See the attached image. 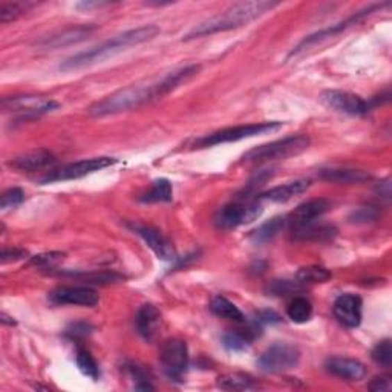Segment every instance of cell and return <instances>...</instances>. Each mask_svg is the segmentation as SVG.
<instances>
[{
  "mask_svg": "<svg viewBox=\"0 0 392 392\" xmlns=\"http://www.w3.org/2000/svg\"><path fill=\"white\" fill-rule=\"evenodd\" d=\"M33 5L34 3L29 2H3L0 5V20H2V24H10V22L17 20Z\"/></svg>",
  "mask_w": 392,
  "mask_h": 392,
  "instance_id": "31",
  "label": "cell"
},
{
  "mask_svg": "<svg viewBox=\"0 0 392 392\" xmlns=\"http://www.w3.org/2000/svg\"><path fill=\"white\" fill-rule=\"evenodd\" d=\"M0 320H2V323H5V325H6V323H8V325H16V322H14L11 318H8V316H6L5 313H2V319H0Z\"/></svg>",
  "mask_w": 392,
  "mask_h": 392,
  "instance_id": "45",
  "label": "cell"
},
{
  "mask_svg": "<svg viewBox=\"0 0 392 392\" xmlns=\"http://www.w3.org/2000/svg\"><path fill=\"white\" fill-rule=\"evenodd\" d=\"M131 229L137 233V235L145 240L150 248H152V252L161 261H175L177 259L175 247H173V244L163 235L160 230L152 227V225H146V224H131Z\"/></svg>",
  "mask_w": 392,
  "mask_h": 392,
  "instance_id": "14",
  "label": "cell"
},
{
  "mask_svg": "<svg viewBox=\"0 0 392 392\" xmlns=\"http://www.w3.org/2000/svg\"><path fill=\"white\" fill-rule=\"evenodd\" d=\"M331 279V271L320 266H308L300 268L296 275V282L300 285L307 284H323Z\"/></svg>",
  "mask_w": 392,
  "mask_h": 392,
  "instance_id": "28",
  "label": "cell"
},
{
  "mask_svg": "<svg viewBox=\"0 0 392 392\" xmlns=\"http://www.w3.org/2000/svg\"><path fill=\"white\" fill-rule=\"evenodd\" d=\"M286 225V220L282 216H276L273 220L267 221L266 224L259 225L258 229L254 231H252L250 238L254 240V243L262 244V243H268V240L273 239L275 236H277Z\"/></svg>",
  "mask_w": 392,
  "mask_h": 392,
  "instance_id": "27",
  "label": "cell"
},
{
  "mask_svg": "<svg viewBox=\"0 0 392 392\" xmlns=\"http://www.w3.org/2000/svg\"><path fill=\"white\" fill-rule=\"evenodd\" d=\"M71 277L79 279L80 282L94 284V285H108L123 281V276H120L114 271H90V273H70Z\"/></svg>",
  "mask_w": 392,
  "mask_h": 392,
  "instance_id": "30",
  "label": "cell"
},
{
  "mask_svg": "<svg viewBox=\"0 0 392 392\" xmlns=\"http://www.w3.org/2000/svg\"><path fill=\"white\" fill-rule=\"evenodd\" d=\"M26 256V252L22 250V248H3L2 252V262L8 263L14 261H20Z\"/></svg>",
  "mask_w": 392,
  "mask_h": 392,
  "instance_id": "41",
  "label": "cell"
},
{
  "mask_svg": "<svg viewBox=\"0 0 392 392\" xmlns=\"http://www.w3.org/2000/svg\"><path fill=\"white\" fill-rule=\"evenodd\" d=\"M281 3L279 2H270V0H253V2H238L231 5L230 8L222 11L218 16L209 19L202 24L196 25L190 29L184 37V40L198 39V37L212 35L216 33L230 31V29H236L244 25H248L250 22L259 19L263 14L270 13L276 6Z\"/></svg>",
  "mask_w": 392,
  "mask_h": 392,
  "instance_id": "3",
  "label": "cell"
},
{
  "mask_svg": "<svg viewBox=\"0 0 392 392\" xmlns=\"http://www.w3.org/2000/svg\"><path fill=\"white\" fill-rule=\"evenodd\" d=\"M333 311L343 327L357 328L361 322V299L352 293L342 294L336 299Z\"/></svg>",
  "mask_w": 392,
  "mask_h": 392,
  "instance_id": "16",
  "label": "cell"
},
{
  "mask_svg": "<svg viewBox=\"0 0 392 392\" xmlns=\"http://www.w3.org/2000/svg\"><path fill=\"white\" fill-rule=\"evenodd\" d=\"M325 368L329 374L348 382H359L366 375V366L356 359L331 357L327 360Z\"/></svg>",
  "mask_w": 392,
  "mask_h": 392,
  "instance_id": "17",
  "label": "cell"
},
{
  "mask_svg": "<svg viewBox=\"0 0 392 392\" xmlns=\"http://www.w3.org/2000/svg\"><path fill=\"white\" fill-rule=\"evenodd\" d=\"M173 198V188L169 179H156L155 183L150 186L149 190L140 195V201L146 202V204H156V202H170Z\"/></svg>",
  "mask_w": 392,
  "mask_h": 392,
  "instance_id": "23",
  "label": "cell"
},
{
  "mask_svg": "<svg viewBox=\"0 0 392 392\" xmlns=\"http://www.w3.org/2000/svg\"><path fill=\"white\" fill-rule=\"evenodd\" d=\"M117 163L118 160H115V158H109V156L89 158V160L71 163V164L63 165V168H60V169L51 170L40 181L43 184H48V183H58V181L79 179L86 175H90V173H94V172L106 169L109 168V165H114Z\"/></svg>",
  "mask_w": 392,
  "mask_h": 392,
  "instance_id": "9",
  "label": "cell"
},
{
  "mask_svg": "<svg viewBox=\"0 0 392 392\" xmlns=\"http://www.w3.org/2000/svg\"><path fill=\"white\" fill-rule=\"evenodd\" d=\"M371 391H391L392 389V382L389 375H379L374 377L373 382L368 386Z\"/></svg>",
  "mask_w": 392,
  "mask_h": 392,
  "instance_id": "40",
  "label": "cell"
},
{
  "mask_svg": "<svg viewBox=\"0 0 392 392\" xmlns=\"http://www.w3.org/2000/svg\"><path fill=\"white\" fill-rule=\"evenodd\" d=\"M88 329H89V327H88V325H85V323H80V325L77 323V325H74V327H72V329L67 331V336H71L72 338H74V337H77V336L85 337V336L89 333Z\"/></svg>",
  "mask_w": 392,
  "mask_h": 392,
  "instance_id": "44",
  "label": "cell"
},
{
  "mask_svg": "<svg viewBox=\"0 0 392 392\" xmlns=\"http://www.w3.org/2000/svg\"><path fill=\"white\" fill-rule=\"evenodd\" d=\"M319 177L325 181H333V183H338V184H360V183H366V181L373 178L365 170L342 169V168L322 169L319 172Z\"/></svg>",
  "mask_w": 392,
  "mask_h": 392,
  "instance_id": "22",
  "label": "cell"
},
{
  "mask_svg": "<svg viewBox=\"0 0 392 392\" xmlns=\"http://www.w3.org/2000/svg\"><path fill=\"white\" fill-rule=\"evenodd\" d=\"M261 215L262 206L258 199L230 202L218 210L215 215V225L221 230H233L256 221Z\"/></svg>",
  "mask_w": 392,
  "mask_h": 392,
  "instance_id": "6",
  "label": "cell"
},
{
  "mask_svg": "<svg viewBox=\"0 0 392 392\" xmlns=\"http://www.w3.org/2000/svg\"><path fill=\"white\" fill-rule=\"evenodd\" d=\"M300 286L297 282H288V281H275L268 286V291L275 296H286V294H291L293 291H296Z\"/></svg>",
  "mask_w": 392,
  "mask_h": 392,
  "instance_id": "38",
  "label": "cell"
},
{
  "mask_svg": "<svg viewBox=\"0 0 392 392\" xmlns=\"http://www.w3.org/2000/svg\"><path fill=\"white\" fill-rule=\"evenodd\" d=\"M60 104L51 98L37 97V95H22L3 98L2 109L3 112H11L17 117L19 122H28L35 120L44 114L56 111Z\"/></svg>",
  "mask_w": 392,
  "mask_h": 392,
  "instance_id": "7",
  "label": "cell"
},
{
  "mask_svg": "<svg viewBox=\"0 0 392 392\" xmlns=\"http://www.w3.org/2000/svg\"><path fill=\"white\" fill-rule=\"evenodd\" d=\"M65 259V253L62 252H47V253H40L31 258L29 261V266L34 267H43V268H52L56 267L57 263H60Z\"/></svg>",
  "mask_w": 392,
  "mask_h": 392,
  "instance_id": "35",
  "label": "cell"
},
{
  "mask_svg": "<svg viewBox=\"0 0 392 392\" xmlns=\"http://www.w3.org/2000/svg\"><path fill=\"white\" fill-rule=\"evenodd\" d=\"M56 163H57V158L51 152H48V150L37 149V150H31V152H26L17 158H14L13 161H10V165L22 172H37V170L51 168V165H54Z\"/></svg>",
  "mask_w": 392,
  "mask_h": 392,
  "instance_id": "19",
  "label": "cell"
},
{
  "mask_svg": "<svg viewBox=\"0 0 392 392\" xmlns=\"http://www.w3.org/2000/svg\"><path fill=\"white\" fill-rule=\"evenodd\" d=\"M320 101L328 109L351 117H364L371 109V103L348 90H325L320 94Z\"/></svg>",
  "mask_w": 392,
  "mask_h": 392,
  "instance_id": "11",
  "label": "cell"
},
{
  "mask_svg": "<svg viewBox=\"0 0 392 392\" xmlns=\"http://www.w3.org/2000/svg\"><path fill=\"white\" fill-rule=\"evenodd\" d=\"M310 142L311 140L310 137H307V135H291V137L253 147L243 156V161L262 164L276 160H286V158L305 152V150L310 147Z\"/></svg>",
  "mask_w": 392,
  "mask_h": 392,
  "instance_id": "4",
  "label": "cell"
},
{
  "mask_svg": "<svg viewBox=\"0 0 392 392\" xmlns=\"http://www.w3.org/2000/svg\"><path fill=\"white\" fill-rule=\"evenodd\" d=\"M299 361L300 351L297 346L286 342H277L261 354L258 366L266 373H285L296 368Z\"/></svg>",
  "mask_w": 392,
  "mask_h": 392,
  "instance_id": "8",
  "label": "cell"
},
{
  "mask_svg": "<svg viewBox=\"0 0 392 392\" xmlns=\"http://www.w3.org/2000/svg\"><path fill=\"white\" fill-rule=\"evenodd\" d=\"M281 320V318H279V314H276L275 311H261L258 314V319H256V322L259 323H276Z\"/></svg>",
  "mask_w": 392,
  "mask_h": 392,
  "instance_id": "42",
  "label": "cell"
},
{
  "mask_svg": "<svg viewBox=\"0 0 392 392\" xmlns=\"http://www.w3.org/2000/svg\"><path fill=\"white\" fill-rule=\"evenodd\" d=\"M160 361L170 380L181 382L188 368V348L179 338H170L161 345Z\"/></svg>",
  "mask_w": 392,
  "mask_h": 392,
  "instance_id": "10",
  "label": "cell"
},
{
  "mask_svg": "<svg viewBox=\"0 0 392 392\" xmlns=\"http://www.w3.org/2000/svg\"><path fill=\"white\" fill-rule=\"evenodd\" d=\"M218 386L224 391H250L258 388L254 379L247 374L240 373H233V374H225L218 379Z\"/></svg>",
  "mask_w": 392,
  "mask_h": 392,
  "instance_id": "26",
  "label": "cell"
},
{
  "mask_svg": "<svg viewBox=\"0 0 392 392\" xmlns=\"http://www.w3.org/2000/svg\"><path fill=\"white\" fill-rule=\"evenodd\" d=\"M286 314L294 323H305L313 316L311 302L305 297H294L286 308Z\"/></svg>",
  "mask_w": 392,
  "mask_h": 392,
  "instance_id": "29",
  "label": "cell"
},
{
  "mask_svg": "<svg viewBox=\"0 0 392 392\" xmlns=\"http://www.w3.org/2000/svg\"><path fill=\"white\" fill-rule=\"evenodd\" d=\"M199 65H187L164 74L161 77L142 80L135 83V85L118 89L111 95L101 98L100 101L94 103L89 108V115L106 117L138 109L186 85L187 81H190L199 72Z\"/></svg>",
  "mask_w": 392,
  "mask_h": 392,
  "instance_id": "1",
  "label": "cell"
},
{
  "mask_svg": "<svg viewBox=\"0 0 392 392\" xmlns=\"http://www.w3.org/2000/svg\"><path fill=\"white\" fill-rule=\"evenodd\" d=\"M311 186L310 179H296L293 183H286L284 186H277L270 190L259 195L258 201H271V202H286L293 199L294 196L305 193Z\"/></svg>",
  "mask_w": 392,
  "mask_h": 392,
  "instance_id": "21",
  "label": "cell"
},
{
  "mask_svg": "<svg viewBox=\"0 0 392 392\" xmlns=\"http://www.w3.org/2000/svg\"><path fill=\"white\" fill-rule=\"evenodd\" d=\"M77 366L81 371L83 375L89 377L90 380H98L100 377V369H98V364L95 361L94 356L88 350L80 348L77 351Z\"/></svg>",
  "mask_w": 392,
  "mask_h": 392,
  "instance_id": "32",
  "label": "cell"
},
{
  "mask_svg": "<svg viewBox=\"0 0 392 392\" xmlns=\"http://www.w3.org/2000/svg\"><path fill=\"white\" fill-rule=\"evenodd\" d=\"M158 34H160V28L155 25H145V26L129 29V31L114 35L112 39L97 44L94 48L79 52V54L66 58L65 62L60 65V71L67 72V71L81 70V67H88L97 63H103L104 60L120 54V52L126 51L127 48L137 47V44L155 39Z\"/></svg>",
  "mask_w": 392,
  "mask_h": 392,
  "instance_id": "2",
  "label": "cell"
},
{
  "mask_svg": "<svg viewBox=\"0 0 392 392\" xmlns=\"http://www.w3.org/2000/svg\"><path fill=\"white\" fill-rule=\"evenodd\" d=\"M25 199V192L22 190L19 187H13L8 188L3 195H2V199H0V209L2 210H8V209H14L20 206L22 202Z\"/></svg>",
  "mask_w": 392,
  "mask_h": 392,
  "instance_id": "36",
  "label": "cell"
},
{
  "mask_svg": "<svg viewBox=\"0 0 392 392\" xmlns=\"http://www.w3.org/2000/svg\"><path fill=\"white\" fill-rule=\"evenodd\" d=\"M49 300L56 305H79L94 308L100 302V296L89 286H58L54 291H51Z\"/></svg>",
  "mask_w": 392,
  "mask_h": 392,
  "instance_id": "12",
  "label": "cell"
},
{
  "mask_svg": "<svg viewBox=\"0 0 392 392\" xmlns=\"http://www.w3.org/2000/svg\"><path fill=\"white\" fill-rule=\"evenodd\" d=\"M135 327H137L138 334L147 342H152L158 336V331L161 327V313L152 304H146L140 307L135 318Z\"/></svg>",
  "mask_w": 392,
  "mask_h": 392,
  "instance_id": "18",
  "label": "cell"
},
{
  "mask_svg": "<svg viewBox=\"0 0 392 392\" xmlns=\"http://www.w3.org/2000/svg\"><path fill=\"white\" fill-rule=\"evenodd\" d=\"M210 310H212V313L216 314L218 318L227 319V320L236 322V323H244L245 322L244 313L240 311L235 304L230 302L229 299H225L224 296L213 297L212 304H210Z\"/></svg>",
  "mask_w": 392,
  "mask_h": 392,
  "instance_id": "25",
  "label": "cell"
},
{
  "mask_svg": "<svg viewBox=\"0 0 392 392\" xmlns=\"http://www.w3.org/2000/svg\"><path fill=\"white\" fill-rule=\"evenodd\" d=\"M284 127L281 122H263V123H252L244 126L235 127H225V129L216 131L210 135H206L199 140L195 141V147H212L218 145H225V142H236L245 138H253L258 135H266L276 132Z\"/></svg>",
  "mask_w": 392,
  "mask_h": 392,
  "instance_id": "5",
  "label": "cell"
},
{
  "mask_svg": "<svg viewBox=\"0 0 392 392\" xmlns=\"http://www.w3.org/2000/svg\"><path fill=\"white\" fill-rule=\"evenodd\" d=\"M384 5H389V3H384ZM384 5H374V6H369V8H366V10H364V11L357 13L356 16H352V17H350V19H346L345 22H342V24H337V25L331 26V28L322 29V31H319V33L308 35L307 39H304L302 42H300V43L297 44L296 48H294V49L290 52V57L297 56V54H300V52H304V51H307L308 48L314 47V44H318L319 42L325 40V39H329V37H333V35H336V34H338V33H342L343 29H346V28H350V26H352V25H357L360 20H364V19H365L366 16H369V14H371V13H374V11H377V10H380L382 6H384Z\"/></svg>",
  "mask_w": 392,
  "mask_h": 392,
  "instance_id": "13",
  "label": "cell"
},
{
  "mask_svg": "<svg viewBox=\"0 0 392 392\" xmlns=\"http://www.w3.org/2000/svg\"><path fill=\"white\" fill-rule=\"evenodd\" d=\"M371 357L377 365L389 368L392 361V350H391V341L384 338L380 343L375 345V348L371 352Z\"/></svg>",
  "mask_w": 392,
  "mask_h": 392,
  "instance_id": "34",
  "label": "cell"
},
{
  "mask_svg": "<svg viewBox=\"0 0 392 392\" xmlns=\"http://www.w3.org/2000/svg\"><path fill=\"white\" fill-rule=\"evenodd\" d=\"M94 31H95V26H90V25H80L75 28H67L60 34L51 35L48 37V39H43L39 44L43 48H49V49L71 47V44L74 43H79V42L88 39V37Z\"/></svg>",
  "mask_w": 392,
  "mask_h": 392,
  "instance_id": "20",
  "label": "cell"
},
{
  "mask_svg": "<svg viewBox=\"0 0 392 392\" xmlns=\"http://www.w3.org/2000/svg\"><path fill=\"white\" fill-rule=\"evenodd\" d=\"M124 371L133 380L135 389H140V391L154 389V384L150 383V377H149L146 369L142 366H140L137 364H127L124 366Z\"/></svg>",
  "mask_w": 392,
  "mask_h": 392,
  "instance_id": "33",
  "label": "cell"
},
{
  "mask_svg": "<svg viewBox=\"0 0 392 392\" xmlns=\"http://www.w3.org/2000/svg\"><path fill=\"white\" fill-rule=\"evenodd\" d=\"M337 230L333 225H314L308 224L304 227L293 229V238L297 240H325L336 236Z\"/></svg>",
  "mask_w": 392,
  "mask_h": 392,
  "instance_id": "24",
  "label": "cell"
},
{
  "mask_svg": "<svg viewBox=\"0 0 392 392\" xmlns=\"http://www.w3.org/2000/svg\"><path fill=\"white\" fill-rule=\"evenodd\" d=\"M273 177V170H261L258 172V175H254L252 179H250V183L247 184V188H245V195L248 193H253L256 190H259V188L267 183V181Z\"/></svg>",
  "mask_w": 392,
  "mask_h": 392,
  "instance_id": "39",
  "label": "cell"
},
{
  "mask_svg": "<svg viewBox=\"0 0 392 392\" xmlns=\"http://www.w3.org/2000/svg\"><path fill=\"white\" fill-rule=\"evenodd\" d=\"M377 216H379V210L375 207H360L351 213L350 221L354 224H366L375 221Z\"/></svg>",
  "mask_w": 392,
  "mask_h": 392,
  "instance_id": "37",
  "label": "cell"
},
{
  "mask_svg": "<svg viewBox=\"0 0 392 392\" xmlns=\"http://www.w3.org/2000/svg\"><path fill=\"white\" fill-rule=\"evenodd\" d=\"M331 202L328 199L318 198V199H310L304 202V204L297 206L293 212L285 218L286 225H290L291 229H299L304 225L313 224L316 220H319L327 212H329Z\"/></svg>",
  "mask_w": 392,
  "mask_h": 392,
  "instance_id": "15",
  "label": "cell"
},
{
  "mask_svg": "<svg viewBox=\"0 0 392 392\" xmlns=\"http://www.w3.org/2000/svg\"><path fill=\"white\" fill-rule=\"evenodd\" d=\"M377 193H379L384 199L391 198V179L389 178L382 181V183L377 186Z\"/></svg>",
  "mask_w": 392,
  "mask_h": 392,
  "instance_id": "43",
  "label": "cell"
}]
</instances>
